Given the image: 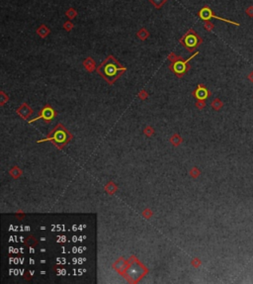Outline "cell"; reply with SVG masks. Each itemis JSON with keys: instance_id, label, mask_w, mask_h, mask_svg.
<instances>
[{"instance_id": "obj_1", "label": "cell", "mask_w": 253, "mask_h": 284, "mask_svg": "<svg viewBox=\"0 0 253 284\" xmlns=\"http://www.w3.org/2000/svg\"><path fill=\"white\" fill-rule=\"evenodd\" d=\"M125 71L126 67L123 66L113 56H109L97 69V72L110 84L114 83Z\"/></svg>"}, {"instance_id": "obj_2", "label": "cell", "mask_w": 253, "mask_h": 284, "mask_svg": "<svg viewBox=\"0 0 253 284\" xmlns=\"http://www.w3.org/2000/svg\"><path fill=\"white\" fill-rule=\"evenodd\" d=\"M202 43L203 39L198 35L194 29H189L185 35L180 39V44L190 53L194 52Z\"/></svg>"}, {"instance_id": "obj_3", "label": "cell", "mask_w": 253, "mask_h": 284, "mask_svg": "<svg viewBox=\"0 0 253 284\" xmlns=\"http://www.w3.org/2000/svg\"><path fill=\"white\" fill-rule=\"evenodd\" d=\"M69 139H70V135L66 132V130L64 129L63 126L58 125L57 127V129H54L52 132L51 136L49 138L45 139L43 141H40V142H44V141H47V140H49V141H52V143L54 145H57L58 148H61L63 145H65L68 141H69ZM40 142H39V143H40Z\"/></svg>"}, {"instance_id": "obj_4", "label": "cell", "mask_w": 253, "mask_h": 284, "mask_svg": "<svg viewBox=\"0 0 253 284\" xmlns=\"http://www.w3.org/2000/svg\"><path fill=\"white\" fill-rule=\"evenodd\" d=\"M198 53H199V52H196L193 56H191L190 58H188L186 60H183V58H181L179 60H177V62L172 63L171 64H170V70H171L178 77L183 76L184 74H185L190 70V65L188 64V63L193 58H195L196 56H198Z\"/></svg>"}, {"instance_id": "obj_5", "label": "cell", "mask_w": 253, "mask_h": 284, "mask_svg": "<svg viewBox=\"0 0 253 284\" xmlns=\"http://www.w3.org/2000/svg\"><path fill=\"white\" fill-rule=\"evenodd\" d=\"M198 16H199L202 20H204V21H208V20L212 19V18H215V19H217V20H221V21H223L225 23H228V24H231V25H235V26H239L240 24L237 23V22H234V21H231V20H228V19H224V18H222L220 16L216 15L215 13L213 12V10H212L209 6H204V7L198 12Z\"/></svg>"}, {"instance_id": "obj_6", "label": "cell", "mask_w": 253, "mask_h": 284, "mask_svg": "<svg viewBox=\"0 0 253 284\" xmlns=\"http://www.w3.org/2000/svg\"><path fill=\"white\" fill-rule=\"evenodd\" d=\"M56 115H57V113L54 112V110L52 109V108L50 105H46L42 109V111H41L39 116L37 118H35V119L31 120L30 123H32V122H34V121L40 120V119H44L46 121H51V120H52L54 118V116H56Z\"/></svg>"}, {"instance_id": "obj_7", "label": "cell", "mask_w": 253, "mask_h": 284, "mask_svg": "<svg viewBox=\"0 0 253 284\" xmlns=\"http://www.w3.org/2000/svg\"><path fill=\"white\" fill-rule=\"evenodd\" d=\"M193 95L198 100H205L210 96V92L204 85H199L198 88L193 92Z\"/></svg>"}, {"instance_id": "obj_8", "label": "cell", "mask_w": 253, "mask_h": 284, "mask_svg": "<svg viewBox=\"0 0 253 284\" xmlns=\"http://www.w3.org/2000/svg\"><path fill=\"white\" fill-rule=\"evenodd\" d=\"M50 33H51V30L47 28V27L45 24L41 25L39 28L37 29V34L41 38H43V39H45V38H47V36H49Z\"/></svg>"}, {"instance_id": "obj_9", "label": "cell", "mask_w": 253, "mask_h": 284, "mask_svg": "<svg viewBox=\"0 0 253 284\" xmlns=\"http://www.w3.org/2000/svg\"><path fill=\"white\" fill-rule=\"evenodd\" d=\"M136 36H138V38L140 40L145 41V40H146L149 37V32L146 28H143V27H142V28H140L139 30V32L136 33Z\"/></svg>"}, {"instance_id": "obj_10", "label": "cell", "mask_w": 253, "mask_h": 284, "mask_svg": "<svg viewBox=\"0 0 253 284\" xmlns=\"http://www.w3.org/2000/svg\"><path fill=\"white\" fill-rule=\"evenodd\" d=\"M148 1L151 3L156 9H159L167 2V0H148Z\"/></svg>"}, {"instance_id": "obj_11", "label": "cell", "mask_w": 253, "mask_h": 284, "mask_svg": "<svg viewBox=\"0 0 253 284\" xmlns=\"http://www.w3.org/2000/svg\"><path fill=\"white\" fill-rule=\"evenodd\" d=\"M65 16L69 20H72V19H74L75 17L77 16V12H76V10H75L74 8H69L68 10H66Z\"/></svg>"}, {"instance_id": "obj_12", "label": "cell", "mask_w": 253, "mask_h": 284, "mask_svg": "<svg viewBox=\"0 0 253 284\" xmlns=\"http://www.w3.org/2000/svg\"><path fill=\"white\" fill-rule=\"evenodd\" d=\"M84 65H85V67L86 69L89 70V71H92L93 70H94V67H95V64H94V62H93V59L92 58H87L85 62H84Z\"/></svg>"}, {"instance_id": "obj_13", "label": "cell", "mask_w": 253, "mask_h": 284, "mask_svg": "<svg viewBox=\"0 0 253 284\" xmlns=\"http://www.w3.org/2000/svg\"><path fill=\"white\" fill-rule=\"evenodd\" d=\"M212 106H213V108L214 109H216V110H220L221 108L223 107V102L220 100V99H215L213 102H212Z\"/></svg>"}, {"instance_id": "obj_14", "label": "cell", "mask_w": 253, "mask_h": 284, "mask_svg": "<svg viewBox=\"0 0 253 284\" xmlns=\"http://www.w3.org/2000/svg\"><path fill=\"white\" fill-rule=\"evenodd\" d=\"M204 29L206 30V31H208V32H212L214 29H215V25L212 23V22H210L209 20L208 21H205V24H204Z\"/></svg>"}, {"instance_id": "obj_15", "label": "cell", "mask_w": 253, "mask_h": 284, "mask_svg": "<svg viewBox=\"0 0 253 284\" xmlns=\"http://www.w3.org/2000/svg\"><path fill=\"white\" fill-rule=\"evenodd\" d=\"M73 27H74V25L72 24V22L70 21V20H68V21H66V22L63 24V29H64L65 31H67V32L71 31V30L73 29Z\"/></svg>"}, {"instance_id": "obj_16", "label": "cell", "mask_w": 253, "mask_h": 284, "mask_svg": "<svg viewBox=\"0 0 253 284\" xmlns=\"http://www.w3.org/2000/svg\"><path fill=\"white\" fill-rule=\"evenodd\" d=\"M245 14L250 18H253V5L248 6L245 10Z\"/></svg>"}, {"instance_id": "obj_17", "label": "cell", "mask_w": 253, "mask_h": 284, "mask_svg": "<svg viewBox=\"0 0 253 284\" xmlns=\"http://www.w3.org/2000/svg\"><path fill=\"white\" fill-rule=\"evenodd\" d=\"M182 58L181 57H178V56H176L175 53H170V56H169V59H171L172 60V63H174V62H177V60H179V59H181Z\"/></svg>"}, {"instance_id": "obj_18", "label": "cell", "mask_w": 253, "mask_h": 284, "mask_svg": "<svg viewBox=\"0 0 253 284\" xmlns=\"http://www.w3.org/2000/svg\"><path fill=\"white\" fill-rule=\"evenodd\" d=\"M205 105H206V103H205V100H198V102H197V107L203 108Z\"/></svg>"}, {"instance_id": "obj_19", "label": "cell", "mask_w": 253, "mask_h": 284, "mask_svg": "<svg viewBox=\"0 0 253 284\" xmlns=\"http://www.w3.org/2000/svg\"><path fill=\"white\" fill-rule=\"evenodd\" d=\"M247 78H248V80L250 81V82H252L253 83V71H251L248 75H247Z\"/></svg>"}, {"instance_id": "obj_20", "label": "cell", "mask_w": 253, "mask_h": 284, "mask_svg": "<svg viewBox=\"0 0 253 284\" xmlns=\"http://www.w3.org/2000/svg\"><path fill=\"white\" fill-rule=\"evenodd\" d=\"M146 96V93L145 91L140 92V97H141V98H145Z\"/></svg>"}]
</instances>
